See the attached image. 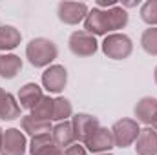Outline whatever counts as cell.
<instances>
[{
    "mask_svg": "<svg viewBox=\"0 0 157 155\" xmlns=\"http://www.w3.org/2000/svg\"><path fill=\"white\" fill-rule=\"evenodd\" d=\"M106 15H108V24H110V29H112V31L122 29V28L128 24V13H126V9L121 7V6H115V7L108 9Z\"/></svg>",
    "mask_w": 157,
    "mask_h": 155,
    "instance_id": "obj_19",
    "label": "cell"
},
{
    "mask_svg": "<svg viewBox=\"0 0 157 155\" xmlns=\"http://www.w3.org/2000/svg\"><path fill=\"white\" fill-rule=\"evenodd\" d=\"M141 18L150 28L157 26V0H148V2L143 4V7H141Z\"/></svg>",
    "mask_w": 157,
    "mask_h": 155,
    "instance_id": "obj_23",
    "label": "cell"
},
{
    "mask_svg": "<svg viewBox=\"0 0 157 155\" xmlns=\"http://www.w3.org/2000/svg\"><path fill=\"white\" fill-rule=\"evenodd\" d=\"M20 117V106L15 97L4 89H0V119L2 120H15Z\"/></svg>",
    "mask_w": 157,
    "mask_h": 155,
    "instance_id": "obj_16",
    "label": "cell"
},
{
    "mask_svg": "<svg viewBox=\"0 0 157 155\" xmlns=\"http://www.w3.org/2000/svg\"><path fill=\"white\" fill-rule=\"evenodd\" d=\"M97 6H99V7H115L117 2H113V0H99Z\"/></svg>",
    "mask_w": 157,
    "mask_h": 155,
    "instance_id": "obj_27",
    "label": "cell"
},
{
    "mask_svg": "<svg viewBox=\"0 0 157 155\" xmlns=\"http://www.w3.org/2000/svg\"><path fill=\"white\" fill-rule=\"evenodd\" d=\"M152 126H154V130L157 131V113H155V117H154V120H152Z\"/></svg>",
    "mask_w": 157,
    "mask_h": 155,
    "instance_id": "obj_28",
    "label": "cell"
},
{
    "mask_svg": "<svg viewBox=\"0 0 157 155\" xmlns=\"http://www.w3.org/2000/svg\"><path fill=\"white\" fill-rule=\"evenodd\" d=\"M51 137H53V142H55L59 148H70V146L75 142V133H73L71 122L62 120V122H59L57 126H53Z\"/></svg>",
    "mask_w": 157,
    "mask_h": 155,
    "instance_id": "obj_14",
    "label": "cell"
},
{
    "mask_svg": "<svg viewBox=\"0 0 157 155\" xmlns=\"http://www.w3.org/2000/svg\"><path fill=\"white\" fill-rule=\"evenodd\" d=\"M28 148L26 142V135L17 130V128H9L4 131L2 135V150L0 155H24Z\"/></svg>",
    "mask_w": 157,
    "mask_h": 155,
    "instance_id": "obj_6",
    "label": "cell"
},
{
    "mask_svg": "<svg viewBox=\"0 0 157 155\" xmlns=\"http://www.w3.org/2000/svg\"><path fill=\"white\" fill-rule=\"evenodd\" d=\"M53 144V137L51 133H44V135H37V137H31V144H29V153L35 155L39 153L40 150H44L46 146Z\"/></svg>",
    "mask_w": 157,
    "mask_h": 155,
    "instance_id": "obj_24",
    "label": "cell"
},
{
    "mask_svg": "<svg viewBox=\"0 0 157 155\" xmlns=\"http://www.w3.org/2000/svg\"><path fill=\"white\" fill-rule=\"evenodd\" d=\"M132 51H133L132 39L128 35H124V33H112L102 42V53L108 59H113V60L128 59L132 55Z\"/></svg>",
    "mask_w": 157,
    "mask_h": 155,
    "instance_id": "obj_2",
    "label": "cell"
},
{
    "mask_svg": "<svg viewBox=\"0 0 157 155\" xmlns=\"http://www.w3.org/2000/svg\"><path fill=\"white\" fill-rule=\"evenodd\" d=\"M139 122L133 119H121L112 126V137H113V144L117 148H128L132 142L137 141L139 137Z\"/></svg>",
    "mask_w": 157,
    "mask_h": 155,
    "instance_id": "obj_3",
    "label": "cell"
},
{
    "mask_svg": "<svg viewBox=\"0 0 157 155\" xmlns=\"http://www.w3.org/2000/svg\"><path fill=\"white\" fill-rule=\"evenodd\" d=\"M71 126H73V133H75V141L86 142L90 139V135L101 126L99 119L88 113H77L71 119Z\"/></svg>",
    "mask_w": 157,
    "mask_h": 155,
    "instance_id": "obj_8",
    "label": "cell"
},
{
    "mask_svg": "<svg viewBox=\"0 0 157 155\" xmlns=\"http://www.w3.org/2000/svg\"><path fill=\"white\" fill-rule=\"evenodd\" d=\"M68 84V71L64 66L53 64L42 73V86L51 93H60Z\"/></svg>",
    "mask_w": 157,
    "mask_h": 155,
    "instance_id": "obj_7",
    "label": "cell"
},
{
    "mask_svg": "<svg viewBox=\"0 0 157 155\" xmlns=\"http://www.w3.org/2000/svg\"><path fill=\"white\" fill-rule=\"evenodd\" d=\"M57 55H59V49H57L55 42H51L49 39H44V37L29 40V44L26 46V57H28L29 64L35 68L49 66L57 59Z\"/></svg>",
    "mask_w": 157,
    "mask_h": 155,
    "instance_id": "obj_1",
    "label": "cell"
},
{
    "mask_svg": "<svg viewBox=\"0 0 157 155\" xmlns=\"http://www.w3.org/2000/svg\"><path fill=\"white\" fill-rule=\"evenodd\" d=\"M31 115L42 119V120H51L53 119V99L49 97H42L40 102L31 110Z\"/></svg>",
    "mask_w": 157,
    "mask_h": 155,
    "instance_id": "obj_22",
    "label": "cell"
},
{
    "mask_svg": "<svg viewBox=\"0 0 157 155\" xmlns=\"http://www.w3.org/2000/svg\"><path fill=\"white\" fill-rule=\"evenodd\" d=\"M64 155H88V153H86V150H84L82 146H78V144H71L70 148H66Z\"/></svg>",
    "mask_w": 157,
    "mask_h": 155,
    "instance_id": "obj_26",
    "label": "cell"
},
{
    "mask_svg": "<svg viewBox=\"0 0 157 155\" xmlns=\"http://www.w3.org/2000/svg\"><path fill=\"white\" fill-rule=\"evenodd\" d=\"M20 126L22 130L31 135V137H37V135H44V133H49L53 128H51V120H42L37 119L33 115H24L20 120Z\"/></svg>",
    "mask_w": 157,
    "mask_h": 155,
    "instance_id": "obj_15",
    "label": "cell"
},
{
    "mask_svg": "<svg viewBox=\"0 0 157 155\" xmlns=\"http://www.w3.org/2000/svg\"><path fill=\"white\" fill-rule=\"evenodd\" d=\"M84 31L91 33L93 37L95 35H106L110 29V24H108V15L106 11L95 7L91 11H88V17L84 18Z\"/></svg>",
    "mask_w": 157,
    "mask_h": 155,
    "instance_id": "obj_9",
    "label": "cell"
},
{
    "mask_svg": "<svg viewBox=\"0 0 157 155\" xmlns=\"http://www.w3.org/2000/svg\"><path fill=\"white\" fill-rule=\"evenodd\" d=\"M35 155H64V152H62V148H59V146L53 142V144L46 146L44 150H40L39 153H35Z\"/></svg>",
    "mask_w": 157,
    "mask_h": 155,
    "instance_id": "obj_25",
    "label": "cell"
},
{
    "mask_svg": "<svg viewBox=\"0 0 157 155\" xmlns=\"http://www.w3.org/2000/svg\"><path fill=\"white\" fill-rule=\"evenodd\" d=\"M22 70V59L13 53H2L0 55V77L15 78Z\"/></svg>",
    "mask_w": 157,
    "mask_h": 155,
    "instance_id": "obj_17",
    "label": "cell"
},
{
    "mask_svg": "<svg viewBox=\"0 0 157 155\" xmlns=\"http://www.w3.org/2000/svg\"><path fill=\"white\" fill-rule=\"evenodd\" d=\"M68 46H70V51L77 57H91L99 47L95 37L84 29L71 33V37L68 40Z\"/></svg>",
    "mask_w": 157,
    "mask_h": 155,
    "instance_id": "obj_4",
    "label": "cell"
},
{
    "mask_svg": "<svg viewBox=\"0 0 157 155\" xmlns=\"http://www.w3.org/2000/svg\"><path fill=\"white\" fill-rule=\"evenodd\" d=\"M73 113V108H71V102L64 97H59V99H53V119L51 120H66L68 117H71Z\"/></svg>",
    "mask_w": 157,
    "mask_h": 155,
    "instance_id": "obj_20",
    "label": "cell"
},
{
    "mask_svg": "<svg viewBox=\"0 0 157 155\" xmlns=\"http://www.w3.org/2000/svg\"><path fill=\"white\" fill-rule=\"evenodd\" d=\"M99 155H112V153H99Z\"/></svg>",
    "mask_w": 157,
    "mask_h": 155,
    "instance_id": "obj_31",
    "label": "cell"
},
{
    "mask_svg": "<svg viewBox=\"0 0 157 155\" xmlns=\"http://www.w3.org/2000/svg\"><path fill=\"white\" fill-rule=\"evenodd\" d=\"M141 47L152 55L157 57V28H148L144 29V33L141 35Z\"/></svg>",
    "mask_w": 157,
    "mask_h": 155,
    "instance_id": "obj_21",
    "label": "cell"
},
{
    "mask_svg": "<svg viewBox=\"0 0 157 155\" xmlns=\"http://www.w3.org/2000/svg\"><path fill=\"white\" fill-rule=\"evenodd\" d=\"M137 155H157V131L154 128H143L135 141Z\"/></svg>",
    "mask_w": 157,
    "mask_h": 155,
    "instance_id": "obj_11",
    "label": "cell"
},
{
    "mask_svg": "<svg viewBox=\"0 0 157 155\" xmlns=\"http://www.w3.org/2000/svg\"><path fill=\"white\" fill-rule=\"evenodd\" d=\"M2 135H4V131H2V128H0V150H2Z\"/></svg>",
    "mask_w": 157,
    "mask_h": 155,
    "instance_id": "obj_29",
    "label": "cell"
},
{
    "mask_svg": "<svg viewBox=\"0 0 157 155\" xmlns=\"http://www.w3.org/2000/svg\"><path fill=\"white\" fill-rule=\"evenodd\" d=\"M154 78H155V84H157V66H155V70H154Z\"/></svg>",
    "mask_w": 157,
    "mask_h": 155,
    "instance_id": "obj_30",
    "label": "cell"
},
{
    "mask_svg": "<svg viewBox=\"0 0 157 155\" xmlns=\"http://www.w3.org/2000/svg\"><path fill=\"white\" fill-rule=\"evenodd\" d=\"M22 35L13 26H0V51H9L20 46Z\"/></svg>",
    "mask_w": 157,
    "mask_h": 155,
    "instance_id": "obj_18",
    "label": "cell"
},
{
    "mask_svg": "<svg viewBox=\"0 0 157 155\" xmlns=\"http://www.w3.org/2000/svg\"><path fill=\"white\" fill-rule=\"evenodd\" d=\"M133 113H135V120L141 122V124H152L154 117L157 113V99L155 97H143L135 108H133Z\"/></svg>",
    "mask_w": 157,
    "mask_h": 155,
    "instance_id": "obj_12",
    "label": "cell"
},
{
    "mask_svg": "<svg viewBox=\"0 0 157 155\" xmlns=\"http://www.w3.org/2000/svg\"><path fill=\"white\" fill-rule=\"evenodd\" d=\"M59 20L70 26H75L88 17V6L84 2H60L57 6Z\"/></svg>",
    "mask_w": 157,
    "mask_h": 155,
    "instance_id": "obj_5",
    "label": "cell"
},
{
    "mask_svg": "<svg viewBox=\"0 0 157 155\" xmlns=\"http://www.w3.org/2000/svg\"><path fill=\"white\" fill-rule=\"evenodd\" d=\"M84 144H86L88 150L93 152V153H104V152H108V150H112V148L115 146V144H113V137H112V130L102 128V126H99V128L90 135V139H88Z\"/></svg>",
    "mask_w": 157,
    "mask_h": 155,
    "instance_id": "obj_10",
    "label": "cell"
},
{
    "mask_svg": "<svg viewBox=\"0 0 157 155\" xmlns=\"http://www.w3.org/2000/svg\"><path fill=\"white\" fill-rule=\"evenodd\" d=\"M42 97H44V95H42V88H40L39 84H35V82L24 84V86L20 88V91H18V102H20V106L26 108V110H33V108L40 102Z\"/></svg>",
    "mask_w": 157,
    "mask_h": 155,
    "instance_id": "obj_13",
    "label": "cell"
}]
</instances>
